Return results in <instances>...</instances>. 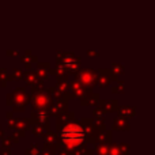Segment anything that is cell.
<instances>
[{"label": "cell", "instance_id": "obj_1", "mask_svg": "<svg viewBox=\"0 0 155 155\" xmlns=\"http://www.w3.org/2000/svg\"><path fill=\"white\" fill-rule=\"evenodd\" d=\"M56 129H57V136H59V139H57V143L53 147L54 153H56V150L60 146L65 147L67 150H74V148H76V147L87 144V143H86L84 129H83L82 124H80L79 121H76V120L70 121V123L64 124V125L59 127V128H56Z\"/></svg>", "mask_w": 155, "mask_h": 155}, {"label": "cell", "instance_id": "obj_2", "mask_svg": "<svg viewBox=\"0 0 155 155\" xmlns=\"http://www.w3.org/2000/svg\"><path fill=\"white\" fill-rule=\"evenodd\" d=\"M27 104H30V95L27 94L25 87H16L12 93L7 94V97H5V105L12 106V112H25Z\"/></svg>", "mask_w": 155, "mask_h": 155}, {"label": "cell", "instance_id": "obj_3", "mask_svg": "<svg viewBox=\"0 0 155 155\" xmlns=\"http://www.w3.org/2000/svg\"><path fill=\"white\" fill-rule=\"evenodd\" d=\"M80 57H76L74 53H64V52H57L56 53V63H60V64L64 65L65 72L67 75H75L78 71L80 70V65H82V61H80Z\"/></svg>", "mask_w": 155, "mask_h": 155}, {"label": "cell", "instance_id": "obj_4", "mask_svg": "<svg viewBox=\"0 0 155 155\" xmlns=\"http://www.w3.org/2000/svg\"><path fill=\"white\" fill-rule=\"evenodd\" d=\"M52 102H53V99H52L49 91L44 90V88L34 91L30 95V104H31L33 110H46L51 106Z\"/></svg>", "mask_w": 155, "mask_h": 155}, {"label": "cell", "instance_id": "obj_5", "mask_svg": "<svg viewBox=\"0 0 155 155\" xmlns=\"http://www.w3.org/2000/svg\"><path fill=\"white\" fill-rule=\"evenodd\" d=\"M97 76H98V72L91 68H83V70L80 68L75 74V79H78L84 87L88 88H93L97 84Z\"/></svg>", "mask_w": 155, "mask_h": 155}, {"label": "cell", "instance_id": "obj_6", "mask_svg": "<svg viewBox=\"0 0 155 155\" xmlns=\"http://www.w3.org/2000/svg\"><path fill=\"white\" fill-rule=\"evenodd\" d=\"M98 76H97V84L101 88H106L112 84V82H117L118 76L114 75L110 70L107 68H99L98 71Z\"/></svg>", "mask_w": 155, "mask_h": 155}, {"label": "cell", "instance_id": "obj_7", "mask_svg": "<svg viewBox=\"0 0 155 155\" xmlns=\"http://www.w3.org/2000/svg\"><path fill=\"white\" fill-rule=\"evenodd\" d=\"M29 118L31 124H38V125L44 127L46 131L51 129V116H49L48 110H33Z\"/></svg>", "mask_w": 155, "mask_h": 155}, {"label": "cell", "instance_id": "obj_8", "mask_svg": "<svg viewBox=\"0 0 155 155\" xmlns=\"http://www.w3.org/2000/svg\"><path fill=\"white\" fill-rule=\"evenodd\" d=\"M70 93H71V95H72L74 98H79L80 99V98H83V97H86V95H90V94L93 93V88L84 87L79 80L75 79V80H72V82L70 83Z\"/></svg>", "mask_w": 155, "mask_h": 155}, {"label": "cell", "instance_id": "obj_9", "mask_svg": "<svg viewBox=\"0 0 155 155\" xmlns=\"http://www.w3.org/2000/svg\"><path fill=\"white\" fill-rule=\"evenodd\" d=\"M68 99H57V101H53L51 104V106L48 107V113L51 117H53V116H57L60 114V113L63 112H67L68 110Z\"/></svg>", "mask_w": 155, "mask_h": 155}, {"label": "cell", "instance_id": "obj_10", "mask_svg": "<svg viewBox=\"0 0 155 155\" xmlns=\"http://www.w3.org/2000/svg\"><path fill=\"white\" fill-rule=\"evenodd\" d=\"M51 68V63L49 61H37V71H35V74H37V76L40 78L41 80H44V82H48L49 80V72L48 70Z\"/></svg>", "mask_w": 155, "mask_h": 155}, {"label": "cell", "instance_id": "obj_11", "mask_svg": "<svg viewBox=\"0 0 155 155\" xmlns=\"http://www.w3.org/2000/svg\"><path fill=\"white\" fill-rule=\"evenodd\" d=\"M54 117H56V128H59V127H61V125H64V124L70 123V121L76 120V118H75V113L70 112V110L60 113V114L54 116Z\"/></svg>", "mask_w": 155, "mask_h": 155}, {"label": "cell", "instance_id": "obj_12", "mask_svg": "<svg viewBox=\"0 0 155 155\" xmlns=\"http://www.w3.org/2000/svg\"><path fill=\"white\" fill-rule=\"evenodd\" d=\"M98 105L105 112H117L118 106H120L117 99H99Z\"/></svg>", "mask_w": 155, "mask_h": 155}, {"label": "cell", "instance_id": "obj_13", "mask_svg": "<svg viewBox=\"0 0 155 155\" xmlns=\"http://www.w3.org/2000/svg\"><path fill=\"white\" fill-rule=\"evenodd\" d=\"M113 131H129L131 127L128 124V120L121 116H117V117L113 120V125H112Z\"/></svg>", "mask_w": 155, "mask_h": 155}, {"label": "cell", "instance_id": "obj_14", "mask_svg": "<svg viewBox=\"0 0 155 155\" xmlns=\"http://www.w3.org/2000/svg\"><path fill=\"white\" fill-rule=\"evenodd\" d=\"M42 139H44V143H45L46 146H49L51 150L53 151V147L57 143L59 136H57V132H53V131H51V129H48V131H45V134L42 135Z\"/></svg>", "mask_w": 155, "mask_h": 155}, {"label": "cell", "instance_id": "obj_15", "mask_svg": "<svg viewBox=\"0 0 155 155\" xmlns=\"http://www.w3.org/2000/svg\"><path fill=\"white\" fill-rule=\"evenodd\" d=\"M112 131H99L95 134V136H94V140H95V143H107V144H110V143L113 142L112 140Z\"/></svg>", "mask_w": 155, "mask_h": 155}, {"label": "cell", "instance_id": "obj_16", "mask_svg": "<svg viewBox=\"0 0 155 155\" xmlns=\"http://www.w3.org/2000/svg\"><path fill=\"white\" fill-rule=\"evenodd\" d=\"M117 113H118V116L127 118V120H128V118H134V117H136V107H134V106H118Z\"/></svg>", "mask_w": 155, "mask_h": 155}, {"label": "cell", "instance_id": "obj_17", "mask_svg": "<svg viewBox=\"0 0 155 155\" xmlns=\"http://www.w3.org/2000/svg\"><path fill=\"white\" fill-rule=\"evenodd\" d=\"M54 87H56L57 90H60L61 93L70 95L71 99H74V97L71 95V93H70V82H68V78H60V79H57L56 86H54Z\"/></svg>", "mask_w": 155, "mask_h": 155}, {"label": "cell", "instance_id": "obj_18", "mask_svg": "<svg viewBox=\"0 0 155 155\" xmlns=\"http://www.w3.org/2000/svg\"><path fill=\"white\" fill-rule=\"evenodd\" d=\"M30 127H31V121H30V118H15L14 129H19V131L27 132L30 129Z\"/></svg>", "mask_w": 155, "mask_h": 155}, {"label": "cell", "instance_id": "obj_19", "mask_svg": "<svg viewBox=\"0 0 155 155\" xmlns=\"http://www.w3.org/2000/svg\"><path fill=\"white\" fill-rule=\"evenodd\" d=\"M21 61L25 64L26 70H31V64H34V63L38 61V57L37 56H33V54L30 53V51H27L23 56H21Z\"/></svg>", "mask_w": 155, "mask_h": 155}, {"label": "cell", "instance_id": "obj_20", "mask_svg": "<svg viewBox=\"0 0 155 155\" xmlns=\"http://www.w3.org/2000/svg\"><path fill=\"white\" fill-rule=\"evenodd\" d=\"M48 91H49V94H51V97H52V99H53V101H57V99H68V101H71L70 95L61 93V91L57 90L56 87H49Z\"/></svg>", "mask_w": 155, "mask_h": 155}, {"label": "cell", "instance_id": "obj_21", "mask_svg": "<svg viewBox=\"0 0 155 155\" xmlns=\"http://www.w3.org/2000/svg\"><path fill=\"white\" fill-rule=\"evenodd\" d=\"M93 147L94 155H107V151H109V144L107 143H95Z\"/></svg>", "mask_w": 155, "mask_h": 155}, {"label": "cell", "instance_id": "obj_22", "mask_svg": "<svg viewBox=\"0 0 155 155\" xmlns=\"http://www.w3.org/2000/svg\"><path fill=\"white\" fill-rule=\"evenodd\" d=\"M46 129L44 128V127L38 125V124H31V127H30V132H31V135L34 137H42V135L45 134Z\"/></svg>", "mask_w": 155, "mask_h": 155}, {"label": "cell", "instance_id": "obj_23", "mask_svg": "<svg viewBox=\"0 0 155 155\" xmlns=\"http://www.w3.org/2000/svg\"><path fill=\"white\" fill-rule=\"evenodd\" d=\"M23 79H25V82H26V84L31 86L33 83L38 79V76H37V74H35L33 70H27L26 72H25V75H23Z\"/></svg>", "mask_w": 155, "mask_h": 155}, {"label": "cell", "instance_id": "obj_24", "mask_svg": "<svg viewBox=\"0 0 155 155\" xmlns=\"http://www.w3.org/2000/svg\"><path fill=\"white\" fill-rule=\"evenodd\" d=\"M40 153H41V148L38 147V144H35V143H31V144L25 150V155H40Z\"/></svg>", "mask_w": 155, "mask_h": 155}, {"label": "cell", "instance_id": "obj_25", "mask_svg": "<svg viewBox=\"0 0 155 155\" xmlns=\"http://www.w3.org/2000/svg\"><path fill=\"white\" fill-rule=\"evenodd\" d=\"M93 127L95 128L97 132L105 131V129H106V125H105V120H101V118H94V117H93Z\"/></svg>", "mask_w": 155, "mask_h": 155}, {"label": "cell", "instance_id": "obj_26", "mask_svg": "<svg viewBox=\"0 0 155 155\" xmlns=\"http://www.w3.org/2000/svg\"><path fill=\"white\" fill-rule=\"evenodd\" d=\"M110 71H112L114 75H123L124 72H125V67H124L123 64H118V63H113L112 64V68H110Z\"/></svg>", "mask_w": 155, "mask_h": 155}, {"label": "cell", "instance_id": "obj_27", "mask_svg": "<svg viewBox=\"0 0 155 155\" xmlns=\"http://www.w3.org/2000/svg\"><path fill=\"white\" fill-rule=\"evenodd\" d=\"M8 80H10V75H8L7 70H5V68H0V86L5 87Z\"/></svg>", "mask_w": 155, "mask_h": 155}, {"label": "cell", "instance_id": "obj_28", "mask_svg": "<svg viewBox=\"0 0 155 155\" xmlns=\"http://www.w3.org/2000/svg\"><path fill=\"white\" fill-rule=\"evenodd\" d=\"M105 110L102 109L99 105H97L93 110V114H94V118H101V120H105Z\"/></svg>", "mask_w": 155, "mask_h": 155}, {"label": "cell", "instance_id": "obj_29", "mask_svg": "<svg viewBox=\"0 0 155 155\" xmlns=\"http://www.w3.org/2000/svg\"><path fill=\"white\" fill-rule=\"evenodd\" d=\"M23 75H25V71L15 68V70L12 71V74L10 75V80H22L23 79Z\"/></svg>", "mask_w": 155, "mask_h": 155}, {"label": "cell", "instance_id": "obj_30", "mask_svg": "<svg viewBox=\"0 0 155 155\" xmlns=\"http://www.w3.org/2000/svg\"><path fill=\"white\" fill-rule=\"evenodd\" d=\"M124 90H125V83H124V80H117V86L112 87V93L113 94L124 93Z\"/></svg>", "mask_w": 155, "mask_h": 155}, {"label": "cell", "instance_id": "obj_31", "mask_svg": "<svg viewBox=\"0 0 155 155\" xmlns=\"http://www.w3.org/2000/svg\"><path fill=\"white\" fill-rule=\"evenodd\" d=\"M99 94L98 93H91V95L88 97V105H91V106H97L99 102Z\"/></svg>", "mask_w": 155, "mask_h": 155}, {"label": "cell", "instance_id": "obj_32", "mask_svg": "<svg viewBox=\"0 0 155 155\" xmlns=\"http://www.w3.org/2000/svg\"><path fill=\"white\" fill-rule=\"evenodd\" d=\"M107 155H121L120 150H118V144L116 143H110L109 144V151H107Z\"/></svg>", "mask_w": 155, "mask_h": 155}, {"label": "cell", "instance_id": "obj_33", "mask_svg": "<svg viewBox=\"0 0 155 155\" xmlns=\"http://www.w3.org/2000/svg\"><path fill=\"white\" fill-rule=\"evenodd\" d=\"M31 93H34V91H38V90H41V88H44V80H41L40 78H38L37 80H35L34 83H33L31 86Z\"/></svg>", "mask_w": 155, "mask_h": 155}, {"label": "cell", "instance_id": "obj_34", "mask_svg": "<svg viewBox=\"0 0 155 155\" xmlns=\"http://www.w3.org/2000/svg\"><path fill=\"white\" fill-rule=\"evenodd\" d=\"M14 144L12 139H11V136H4L2 137V147H5V148H11Z\"/></svg>", "mask_w": 155, "mask_h": 155}, {"label": "cell", "instance_id": "obj_35", "mask_svg": "<svg viewBox=\"0 0 155 155\" xmlns=\"http://www.w3.org/2000/svg\"><path fill=\"white\" fill-rule=\"evenodd\" d=\"M118 150H120L121 155L129 154V151H131V146H129L128 143H118Z\"/></svg>", "mask_w": 155, "mask_h": 155}, {"label": "cell", "instance_id": "obj_36", "mask_svg": "<svg viewBox=\"0 0 155 155\" xmlns=\"http://www.w3.org/2000/svg\"><path fill=\"white\" fill-rule=\"evenodd\" d=\"M56 155H70V150H67L65 147L60 146V147L56 150Z\"/></svg>", "mask_w": 155, "mask_h": 155}, {"label": "cell", "instance_id": "obj_37", "mask_svg": "<svg viewBox=\"0 0 155 155\" xmlns=\"http://www.w3.org/2000/svg\"><path fill=\"white\" fill-rule=\"evenodd\" d=\"M0 155H12V153H11V148L2 147V150H0Z\"/></svg>", "mask_w": 155, "mask_h": 155}, {"label": "cell", "instance_id": "obj_38", "mask_svg": "<svg viewBox=\"0 0 155 155\" xmlns=\"http://www.w3.org/2000/svg\"><path fill=\"white\" fill-rule=\"evenodd\" d=\"M40 155H56V153L54 151H52V150H41V153H40Z\"/></svg>", "mask_w": 155, "mask_h": 155}, {"label": "cell", "instance_id": "obj_39", "mask_svg": "<svg viewBox=\"0 0 155 155\" xmlns=\"http://www.w3.org/2000/svg\"><path fill=\"white\" fill-rule=\"evenodd\" d=\"M83 155H94V150L93 148H88V146L86 147V150H84V154Z\"/></svg>", "mask_w": 155, "mask_h": 155}, {"label": "cell", "instance_id": "obj_40", "mask_svg": "<svg viewBox=\"0 0 155 155\" xmlns=\"http://www.w3.org/2000/svg\"><path fill=\"white\" fill-rule=\"evenodd\" d=\"M7 56H19L18 51H7Z\"/></svg>", "mask_w": 155, "mask_h": 155}, {"label": "cell", "instance_id": "obj_41", "mask_svg": "<svg viewBox=\"0 0 155 155\" xmlns=\"http://www.w3.org/2000/svg\"><path fill=\"white\" fill-rule=\"evenodd\" d=\"M5 117H7V120L12 118L14 117V112H7V113H5Z\"/></svg>", "mask_w": 155, "mask_h": 155}, {"label": "cell", "instance_id": "obj_42", "mask_svg": "<svg viewBox=\"0 0 155 155\" xmlns=\"http://www.w3.org/2000/svg\"><path fill=\"white\" fill-rule=\"evenodd\" d=\"M87 54H88V56H95V57H98V56H99V54L97 53V52H90V51L87 52Z\"/></svg>", "mask_w": 155, "mask_h": 155}, {"label": "cell", "instance_id": "obj_43", "mask_svg": "<svg viewBox=\"0 0 155 155\" xmlns=\"http://www.w3.org/2000/svg\"><path fill=\"white\" fill-rule=\"evenodd\" d=\"M4 136H5V132L3 131L2 128H0V139H2V137H4Z\"/></svg>", "mask_w": 155, "mask_h": 155}, {"label": "cell", "instance_id": "obj_44", "mask_svg": "<svg viewBox=\"0 0 155 155\" xmlns=\"http://www.w3.org/2000/svg\"><path fill=\"white\" fill-rule=\"evenodd\" d=\"M124 155H129V154H124Z\"/></svg>", "mask_w": 155, "mask_h": 155}]
</instances>
